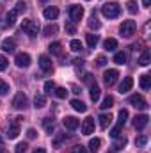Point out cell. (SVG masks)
<instances>
[{
  "label": "cell",
  "mask_w": 151,
  "mask_h": 153,
  "mask_svg": "<svg viewBox=\"0 0 151 153\" xmlns=\"http://www.w3.org/2000/svg\"><path fill=\"white\" fill-rule=\"evenodd\" d=\"M142 4H144V7H150V5H151V0H142Z\"/></svg>",
  "instance_id": "obj_51"
},
{
  "label": "cell",
  "mask_w": 151,
  "mask_h": 153,
  "mask_svg": "<svg viewBox=\"0 0 151 153\" xmlns=\"http://www.w3.org/2000/svg\"><path fill=\"white\" fill-rule=\"evenodd\" d=\"M0 153H7V152H5V150H4V148H0Z\"/></svg>",
  "instance_id": "obj_53"
},
{
  "label": "cell",
  "mask_w": 151,
  "mask_h": 153,
  "mask_svg": "<svg viewBox=\"0 0 151 153\" xmlns=\"http://www.w3.org/2000/svg\"><path fill=\"white\" fill-rule=\"evenodd\" d=\"M146 143H148V137H146V135H141V137L135 139V144H137V146H146Z\"/></svg>",
  "instance_id": "obj_41"
},
{
  "label": "cell",
  "mask_w": 151,
  "mask_h": 153,
  "mask_svg": "<svg viewBox=\"0 0 151 153\" xmlns=\"http://www.w3.org/2000/svg\"><path fill=\"white\" fill-rule=\"evenodd\" d=\"M126 143H128V139L126 137H115V143H114V150L117 152V150H123L124 146H126Z\"/></svg>",
  "instance_id": "obj_27"
},
{
  "label": "cell",
  "mask_w": 151,
  "mask_h": 153,
  "mask_svg": "<svg viewBox=\"0 0 151 153\" xmlns=\"http://www.w3.org/2000/svg\"><path fill=\"white\" fill-rule=\"evenodd\" d=\"M117 76H119V71H117V70H107V71L103 73V82L110 87V85H114V84L117 82Z\"/></svg>",
  "instance_id": "obj_8"
},
{
  "label": "cell",
  "mask_w": 151,
  "mask_h": 153,
  "mask_svg": "<svg viewBox=\"0 0 151 153\" xmlns=\"http://www.w3.org/2000/svg\"><path fill=\"white\" fill-rule=\"evenodd\" d=\"M66 30H68L70 34H75V32H76V29H75V23H73V22H70V23H66Z\"/></svg>",
  "instance_id": "obj_45"
},
{
  "label": "cell",
  "mask_w": 151,
  "mask_h": 153,
  "mask_svg": "<svg viewBox=\"0 0 151 153\" xmlns=\"http://www.w3.org/2000/svg\"><path fill=\"white\" fill-rule=\"evenodd\" d=\"M39 2H41V4H46V2H48V0H39Z\"/></svg>",
  "instance_id": "obj_54"
},
{
  "label": "cell",
  "mask_w": 151,
  "mask_h": 153,
  "mask_svg": "<svg viewBox=\"0 0 151 153\" xmlns=\"http://www.w3.org/2000/svg\"><path fill=\"white\" fill-rule=\"evenodd\" d=\"M70 48H71L73 52H80V50H82V43H80L78 39H73V41L70 43Z\"/></svg>",
  "instance_id": "obj_40"
},
{
  "label": "cell",
  "mask_w": 151,
  "mask_h": 153,
  "mask_svg": "<svg viewBox=\"0 0 151 153\" xmlns=\"http://www.w3.org/2000/svg\"><path fill=\"white\" fill-rule=\"evenodd\" d=\"M126 9H128V13L135 14V13H137V2H135V0H130V2L126 4Z\"/></svg>",
  "instance_id": "obj_37"
},
{
  "label": "cell",
  "mask_w": 151,
  "mask_h": 153,
  "mask_svg": "<svg viewBox=\"0 0 151 153\" xmlns=\"http://www.w3.org/2000/svg\"><path fill=\"white\" fill-rule=\"evenodd\" d=\"M96 64H98V66H100V68H103V66H105V64H107V59H105V57H103V55H100V57H98V59H96Z\"/></svg>",
  "instance_id": "obj_46"
},
{
  "label": "cell",
  "mask_w": 151,
  "mask_h": 153,
  "mask_svg": "<svg viewBox=\"0 0 151 153\" xmlns=\"http://www.w3.org/2000/svg\"><path fill=\"white\" fill-rule=\"evenodd\" d=\"M100 146H101V141H100L98 137H94V139L89 141V152L91 153H96L98 150H100Z\"/></svg>",
  "instance_id": "obj_24"
},
{
  "label": "cell",
  "mask_w": 151,
  "mask_h": 153,
  "mask_svg": "<svg viewBox=\"0 0 151 153\" xmlns=\"http://www.w3.org/2000/svg\"><path fill=\"white\" fill-rule=\"evenodd\" d=\"M25 150H27V143H20V144H16V150H14V152L16 153H25Z\"/></svg>",
  "instance_id": "obj_43"
},
{
  "label": "cell",
  "mask_w": 151,
  "mask_h": 153,
  "mask_svg": "<svg viewBox=\"0 0 151 153\" xmlns=\"http://www.w3.org/2000/svg\"><path fill=\"white\" fill-rule=\"evenodd\" d=\"M121 128H123V126H121V125H117V126H115V128H114L112 132H110V135H112L114 139H115V137H119V135H121Z\"/></svg>",
  "instance_id": "obj_44"
},
{
  "label": "cell",
  "mask_w": 151,
  "mask_h": 153,
  "mask_svg": "<svg viewBox=\"0 0 151 153\" xmlns=\"http://www.w3.org/2000/svg\"><path fill=\"white\" fill-rule=\"evenodd\" d=\"M148 121H150L148 114H139V116H135V117H133V126H135L137 130H142V128H146Z\"/></svg>",
  "instance_id": "obj_10"
},
{
  "label": "cell",
  "mask_w": 151,
  "mask_h": 153,
  "mask_svg": "<svg viewBox=\"0 0 151 153\" xmlns=\"http://www.w3.org/2000/svg\"><path fill=\"white\" fill-rule=\"evenodd\" d=\"M93 132H94V117L84 119V123H82V134L84 135H91Z\"/></svg>",
  "instance_id": "obj_11"
},
{
  "label": "cell",
  "mask_w": 151,
  "mask_h": 153,
  "mask_svg": "<svg viewBox=\"0 0 151 153\" xmlns=\"http://www.w3.org/2000/svg\"><path fill=\"white\" fill-rule=\"evenodd\" d=\"M84 18V7L82 5H71L70 7V20L73 23H78Z\"/></svg>",
  "instance_id": "obj_5"
},
{
  "label": "cell",
  "mask_w": 151,
  "mask_h": 153,
  "mask_svg": "<svg viewBox=\"0 0 151 153\" xmlns=\"http://www.w3.org/2000/svg\"><path fill=\"white\" fill-rule=\"evenodd\" d=\"M13 9H14V11H16L18 14H23V13L27 11V4H25V2H18V4H16V5H14Z\"/></svg>",
  "instance_id": "obj_35"
},
{
  "label": "cell",
  "mask_w": 151,
  "mask_h": 153,
  "mask_svg": "<svg viewBox=\"0 0 151 153\" xmlns=\"http://www.w3.org/2000/svg\"><path fill=\"white\" fill-rule=\"evenodd\" d=\"M126 119H128V111H126V109H121L119 114H117V125L123 126V125L126 123Z\"/></svg>",
  "instance_id": "obj_32"
},
{
  "label": "cell",
  "mask_w": 151,
  "mask_h": 153,
  "mask_svg": "<svg viewBox=\"0 0 151 153\" xmlns=\"http://www.w3.org/2000/svg\"><path fill=\"white\" fill-rule=\"evenodd\" d=\"M89 96H91L93 102H98V100H100V87L96 85V82L91 85V93H89Z\"/></svg>",
  "instance_id": "obj_26"
},
{
  "label": "cell",
  "mask_w": 151,
  "mask_h": 153,
  "mask_svg": "<svg viewBox=\"0 0 151 153\" xmlns=\"http://www.w3.org/2000/svg\"><path fill=\"white\" fill-rule=\"evenodd\" d=\"M71 153H87V150H85L82 144H78V146H75V148L71 150Z\"/></svg>",
  "instance_id": "obj_47"
},
{
  "label": "cell",
  "mask_w": 151,
  "mask_h": 153,
  "mask_svg": "<svg viewBox=\"0 0 151 153\" xmlns=\"http://www.w3.org/2000/svg\"><path fill=\"white\" fill-rule=\"evenodd\" d=\"M34 153H46V150H44V148H38Z\"/></svg>",
  "instance_id": "obj_52"
},
{
  "label": "cell",
  "mask_w": 151,
  "mask_h": 153,
  "mask_svg": "<svg viewBox=\"0 0 151 153\" xmlns=\"http://www.w3.org/2000/svg\"><path fill=\"white\" fill-rule=\"evenodd\" d=\"M20 119L21 117H14V121L11 123V126L7 128V137L9 139H16L18 134H20Z\"/></svg>",
  "instance_id": "obj_9"
},
{
  "label": "cell",
  "mask_w": 151,
  "mask_h": 153,
  "mask_svg": "<svg viewBox=\"0 0 151 153\" xmlns=\"http://www.w3.org/2000/svg\"><path fill=\"white\" fill-rule=\"evenodd\" d=\"M71 107L75 109L76 112H85V111H87V105H85L82 100H76V98L75 100H71Z\"/></svg>",
  "instance_id": "obj_19"
},
{
  "label": "cell",
  "mask_w": 151,
  "mask_h": 153,
  "mask_svg": "<svg viewBox=\"0 0 151 153\" xmlns=\"http://www.w3.org/2000/svg\"><path fill=\"white\" fill-rule=\"evenodd\" d=\"M43 123H44V128H46V132H48V134H52V132H53V128H55V123H53V119H52V117H44V121H43Z\"/></svg>",
  "instance_id": "obj_34"
},
{
  "label": "cell",
  "mask_w": 151,
  "mask_h": 153,
  "mask_svg": "<svg viewBox=\"0 0 151 153\" xmlns=\"http://www.w3.org/2000/svg\"><path fill=\"white\" fill-rule=\"evenodd\" d=\"M85 41H87V46H89V48H94V46L98 45L100 38H98V34H87V36H85Z\"/></svg>",
  "instance_id": "obj_23"
},
{
  "label": "cell",
  "mask_w": 151,
  "mask_h": 153,
  "mask_svg": "<svg viewBox=\"0 0 151 153\" xmlns=\"http://www.w3.org/2000/svg\"><path fill=\"white\" fill-rule=\"evenodd\" d=\"M2 50L4 52H9V53H13L14 50H16V41L13 38H7L2 41Z\"/></svg>",
  "instance_id": "obj_15"
},
{
  "label": "cell",
  "mask_w": 151,
  "mask_h": 153,
  "mask_svg": "<svg viewBox=\"0 0 151 153\" xmlns=\"http://www.w3.org/2000/svg\"><path fill=\"white\" fill-rule=\"evenodd\" d=\"M84 80H85V82H87L89 85H93V84L96 82V80H94V76H93V75H85V76H84Z\"/></svg>",
  "instance_id": "obj_48"
},
{
  "label": "cell",
  "mask_w": 151,
  "mask_h": 153,
  "mask_svg": "<svg viewBox=\"0 0 151 153\" xmlns=\"http://www.w3.org/2000/svg\"><path fill=\"white\" fill-rule=\"evenodd\" d=\"M43 16H44L46 20H55V18L59 16V9H57V7H46V9L43 11Z\"/></svg>",
  "instance_id": "obj_17"
},
{
  "label": "cell",
  "mask_w": 151,
  "mask_h": 153,
  "mask_svg": "<svg viewBox=\"0 0 151 153\" xmlns=\"http://www.w3.org/2000/svg\"><path fill=\"white\" fill-rule=\"evenodd\" d=\"M62 123H64V126H66L68 130H76L78 125H80V121L76 119L75 116H66V117L62 119Z\"/></svg>",
  "instance_id": "obj_13"
},
{
  "label": "cell",
  "mask_w": 151,
  "mask_h": 153,
  "mask_svg": "<svg viewBox=\"0 0 151 153\" xmlns=\"http://www.w3.org/2000/svg\"><path fill=\"white\" fill-rule=\"evenodd\" d=\"M44 105H46V98H44L43 94H36V96H34V107H36V109H43Z\"/></svg>",
  "instance_id": "obj_28"
},
{
  "label": "cell",
  "mask_w": 151,
  "mask_h": 153,
  "mask_svg": "<svg viewBox=\"0 0 151 153\" xmlns=\"http://www.w3.org/2000/svg\"><path fill=\"white\" fill-rule=\"evenodd\" d=\"M36 135H38V134H36L34 128H29V130H27V137H29V139H34Z\"/></svg>",
  "instance_id": "obj_49"
},
{
  "label": "cell",
  "mask_w": 151,
  "mask_h": 153,
  "mask_svg": "<svg viewBox=\"0 0 151 153\" xmlns=\"http://www.w3.org/2000/svg\"><path fill=\"white\" fill-rule=\"evenodd\" d=\"M0 144H2V137H0Z\"/></svg>",
  "instance_id": "obj_55"
},
{
  "label": "cell",
  "mask_w": 151,
  "mask_h": 153,
  "mask_svg": "<svg viewBox=\"0 0 151 153\" xmlns=\"http://www.w3.org/2000/svg\"><path fill=\"white\" fill-rule=\"evenodd\" d=\"M48 50H50L52 55H61V53H62V45L55 41V43H52V45L48 46Z\"/></svg>",
  "instance_id": "obj_22"
},
{
  "label": "cell",
  "mask_w": 151,
  "mask_h": 153,
  "mask_svg": "<svg viewBox=\"0 0 151 153\" xmlns=\"http://www.w3.org/2000/svg\"><path fill=\"white\" fill-rule=\"evenodd\" d=\"M141 87L144 89V91H148L151 87V76L148 73H144V75H141Z\"/></svg>",
  "instance_id": "obj_25"
},
{
  "label": "cell",
  "mask_w": 151,
  "mask_h": 153,
  "mask_svg": "<svg viewBox=\"0 0 151 153\" xmlns=\"http://www.w3.org/2000/svg\"><path fill=\"white\" fill-rule=\"evenodd\" d=\"M16 16H18V13H16L14 9H11V11L7 13V16H5L4 27H5V29H7V27H13V25H14V22H16Z\"/></svg>",
  "instance_id": "obj_16"
},
{
  "label": "cell",
  "mask_w": 151,
  "mask_h": 153,
  "mask_svg": "<svg viewBox=\"0 0 151 153\" xmlns=\"http://www.w3.org/2000/svg\"><path fill=\"white\" fill-rule=\"evenodd\" d=\"M7 93H9V84L0 78V96H5Z\"/></svg>",
  "instance_id": "obj_36"
},
{
  "label": "cell",
  "mask_w": 151,
  "mask_h": 153,
  "mask_svg": "<svg viewBox=\"0 0 151 153\" xmlns=\"http://www.w3.org/2000/svg\"><path fill=\"white\" fill-rule=\"evenodd\" d=\"M135 30H137V25H135L133 20H124L119 27V32H121L123 38H132L135 34Z\"/></svg>",
  "instance_id": "obj_2"
},
{
  "label": "cell",
  "mask_w": 151,
  "mask_h": 153,
  "mask_svg": "<svg viewBox=\"0 0 151 153\" xmlns=\"http://www.w3.org/2000/svg\"><path fill=\"white\" fill-rule=\"evenodd\" d=\"M7 64H9V61L4 57V55H0V71H4V70H7Z\"/></svg>",
  "instance_id": "obj_42"
},
{
  "label": "cell",
  "mask_w": 151,
  "mask_h": 153,
  "mask_svg": "<svg viewBox=\"0 0 151 153\" xmlns=\"http://www.w3.org/2000/svg\"><path fill=\"white\" fill-rule=\"evenodd\" d=\"M101 13L105 18H117L121 14V5L117 2H107L101 5Z\"/></svg>",
  "instance_id": "obj_1"
},
{
  "label": "cell",
  "mask_w": 151,
  "mask_h": 153,
  "mask_svg": "<svg viewBox=\"0 0 151 153\" xmlns=\"http://www.w3.org/2000/svg\"><path fill=\"white\" fill-rule=\"evenodd\" d=\"M55 91V84L52 82V80H48V82H44V93H48V94H52Z\"/></svg>",
  "instance_id": "obj_38"
},
{
  "label": "cell",
  "mask_w": 151,
  "mask_h": 153,
  "mask_svg": "<svg viewBox=\"0 0 151 153\" xmlns=\"http://www.w3.org/2000/svg\"><path fill=\"white\" fill-rule=\"evenodd\" d=\"M150 61H151V52L146 48V50L142 52V55L139 57V64H141V66H148V64H150Z\"/></svg>",
  "instance_id": "obj_21"
},
{
  "label": "cell",
  "mask_w": 151,
  "mask_h": 153,
  "mask_svg": "<svg viewBox=\"0 0 151 153\" xmlns=\"http://www.w3.org/2000/svg\"><path fill=\"white\" fill-rule=\"evenodd\" d=\"M14 62H16V66L18 68H29L30 66V55L29 53H16V57H14Z\"/></svg>",
  "instance_id": "obj_7"
},
{
  "label": "cell",
  "mask_w": 151,
  "mask_h": 153,
  "mask_svg": "<svg viewBox=\"0 0 151 153\" xmlns=\"http://www.w3.org/2000/svg\"><path fill=\"white\" fill-rule=\"evenodd\" d=\"M114 62H115V64H126V53H124V52H115Z\"/></svg>",
  "instance_id": "obj_31"
},
{
  "label": "cell",
  "mask_w": 151,
  "mask_h": 153,
  "mask_svg": "<svg viewBox=\"0 0 151 153\" xmlns=\"http://www.w3.org/2000/svg\"><path fill=\"white\" fill-rule=\"evenodd\" d=\"M132 85H133V78H132V76H124L123 82L119 84V93H121V94L128 93V91L132 89Z\"/></svg>",
  "instance_id": "obj_14"
},
{
  "label": "cell",
  "mask_w": 151,
  "mask_h": 153,
  "mask_svg": "<svg viewBox=\"0 0 151 153\" xmlns=\"http://www.w3.org/2000/svg\"><path fill=\"white\" fill-rule=\"evenodd\" d=\"M114 105V98L112 96H105V98H103V102H101V105H100V107H101V109H103V111H107V109H110V107H112Z\"/></svg>",
  "instance_id": "obj_33"
},
{
  "label": "cell",
  "mask_w": 151,
  "mask_h": 153,
  "mask_svg": "<svg viewBox=\"0 0 151 153\" xmlns=\"http://www.w3.org/2000/svg\"><path fill=\"white\" fill-rule=\"evenodd\" d=\"M100 126L101 128H109L110 126V123H112V116L110 114H100Z\"/></svg>",
  "instance_id": "obj_18"
},
{
  "label": "cell",
  "mask_w": 151,
  "mask_h": 153,
  "mask_svg": "<svg viewBox=\"0 0 151 153\" xmlns=\"http://www.w3.org/2000/svg\"><path fill=\"white\" fill-rule=\"evenodd\" d=\"M103 48H105L107 52H115V48H117V41H115L114 38L105 39V43H103Z\"/></svg>",
  "instance_id": "obj_20"
},
{
  "label": "cell",
  "mask_w": 151,
  "mask_h": 153,
  "mask_svg": "<svg viewBox=\"0 0 151 153\" xmlns=\"http://www.w3.org/2000/svg\"><path fill=\"white\" fill-rule=\"evenodd\" d=\"M27 105H29V100H27L25 93H18V94L14 96V100H13V107L18 109V111H21V109H25Z\"/></svg>",
  "instance_id": "obj_6"
},
{
  "label": "cell",
  "mask_w": 151,
  "mask_h": 153,
  "mask_svg": "<svg viewBox=\"0 0 151 153\" xmlns=\"http://www.w3.org/2000/svg\"><path fill=\"white\" fill-rule=\"evenodd\" d=\"M87 25H89V29H100V22H98V18H96V13H94V11H93V14H91V18H89Z\"/></svg>",
  "instance_id": "obj_29"
},
{
  "label": "cell",
  "mask_w": 151,
  "mask_h": 153,
  "mask_svg": "<svg viewBox=\"0 0 151 153\" xmlns=\"http://www.w3.org/2000/svg\"><path fill=\"white\" fill-rule=\"evenodd\" d=\"M53 93H55V96H57V98H66V96H68V91H66L64 87H55V91H53Z\"/></svg>",
  "instance_id": "obj_39"
},
{
  "label": "cell",
  "mask_w": 151,
  "mask_h": 153,
  "mask_svg": "<svg viewBox=\"0 0 151 153\" xmlns=\"http://www.w3.org/2000/svg\"><path fill=\"white\" fill-rule=\"evenodd\" d=\"M21 30H23L25 34H29L30 38H34V36H38V32H39V23L34 22V20H23Z\"/></svg>",
  "instance_id": "obj_3"
},
{
  "label": "cell",
  "mask_w": 151,
  "mask_h": 153,
  "mask_svg": "<svg viewBox=\"0 0 151 153\" xmlns=\"http://www.w3.org/2000/svg\"><path fill=\"white\" fill-rule=\"evenodd\" d=\"M39 66H41V70H43L44 73H50V71L53 70V66H52V59H50L48 55H41V57H39Z\"/></svg>",
  "instance_id": "obj_12"
},
{
  "label": "cell",
  "mask_w": 151,
  "mask_h": 153,
  "mask_svg": "<svg viewBox=\"0 0 151 153\" xmlns=\"http://www.w3.org/2000/svg\"><path fill=\"white\" fill-rule=\"evenodd\" d=\"M75 66H76V70H78V68H82V66H84V61H82V59H76Z\"/></svg>",
  "instance_id": "obj_50"
},
{
  "label": "cell",
  "mask_w": 151,
  "mask_h": 153,
  "mask_svg": "<svg viewBox=\"0 0 151 153\" xmlns=\"http://www.w3.org/2000/svg\"><path fill=\"white\" fill-rule=\"evenodd\" d=\"M57 30H59V27L55 25V23H50V25H46L44 27V36H53V34H57Z\"/></svg>",
  "instance_id": "obj_30"
},
{
  "label": "cell",
  "mask_w": 151,
  "mask_h": 153,
  "mask_svg": "<svg viewBox=\"0 0 151 153\" xmlns=\"http://www.w3.org/2000/svg\"><path fill=\"white\" fill-rule=\"evenodd\" d=\"M128 103L133 105L135 109H141V111H146V109H148V102H146L141 94H132V96L128 98Z\"/></svg>",
  "instance_id": "obj_4"
}]
</instances>
